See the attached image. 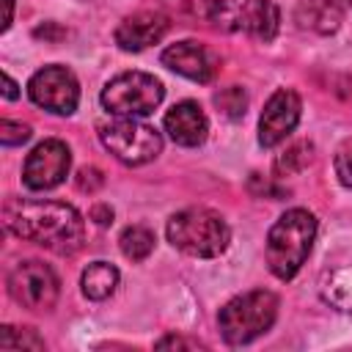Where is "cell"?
Listing matches in <instances>:
<instances>
[{
    "mask_svg": "<svg viewBox=\"0 0 352 352\" xmlns=\"http://www.w3.org/2000/svg\"><path fill=\"white\" fill-rule=\"evenodd\" d=\"M6 228L28 242H36L52 253H74L85 239L82 214L60 201H22L8 198L3 206Z\"/></svg>",
    "mask_w": 352,
    "mask_h": 352,
    "instance_id": "cell-1",
    "label": "cell"
},
{
    "mask_svg": "<svg viewBox=\"0 0 352 352\" xmlns=\"http://www.w3.org/2000/svg\"><path fill=\"white\" fill-rule=\"evenodd\" d=\"M316 236V217L308 209L283 212L267 234V267L275 278L289 280L305 264Z\"/></svg>",
    "mask_w": 352,
    "mask_h": 352,
    "instance_id": "cell-2",
    "label": "cell"
},
{
    "mask_svg": "<svg viewBox=\"0 0 352 352\" xmlns=\"http://www.w3.org/2000/svg\"><path fill=\"white\" fill-rule=\"evenodd\" d=\"M168 242L179 248L182 253L192 258H214L228 248L231 231L226 220L206 206H192L184 212H176L168 220Z\"/></svg>",
    "mask_w": 352,
    "mask_h": 352,
    "instance_id": "cell-3",
    "label": "cell"
},
{
    "mask_svg": "<svg viewBox=\"0 0 352 352\" xmlns=\"http://www.w3.org/2000/svg\"><path fill=\"white\" fill-rule=\"evenodd\" d=\"M278 316V297L267 289H256L228 300L220 308V333L228 344H248L267 333Z\"/></svg>",
    "mask_w": 352,
    "mask_h": 352,
    "instance_id": "cell-4",
    "label": "cell"
},
{
    "mask_svg": "<svg viewBox=\"0 0 352 352\" xmlns=\"http://www.w3.org/2000/svg\"><path fill=\"white\" fill-rule=\"evenodd\" d=\"M204 14L223 30H248L261 41L278 33V6L272 0H201Z\"/></svg>",
    "mask_w": 352,
    "mask_h": 352,
    "instance_id": "cell-5",
    "label": "cell"
},
{
    "mask_svg": "<svg viewBox=\"0 0 352 352\" xmlns=\"http://www.w3.org/2000/svg\"><path fill=\"white\" fill-rule=\"evenodd\" d=\"M99 138L124 165H146L162 151L160 132L143 121H135L132 116H118L107 124H99Z\"/></svg>",
    "mask_w": 352,
    "mask_h": 352,
    "instance_id": "cell-6",
    "label": "cell"
},
{
    "mask_svg": "<svg viewBox=\"0 0 352 352\" xmlns=\"http://www.w3.org/2000/svg\"><path fill=\"white\" fill-rule=\"evenodd\" d=\"M162 82L146 72H124L102 88V104L113 116H148L162 102Z\"/></svg>",
    "mask_w": 352,
    "mask_h": 352,
    "instance_id": "cell-7",
    "label": "cell"
},
{
    "mask_svg": "<svg viewBox=\"0 0 352 352\" xmlns=\"http://www.w3.org/2000/svg\"><path fill=\"white\" fill-rule=\"evenodd\" d=\"M8 292L30 311H50L58 300V278L44 261H19L8 275Z\"/></svg>",
    "mask_w": 352,
    "mask_h": 352,
    "instance_id": "cell-8",
    "label": "cell"
},
{
    "mask_svg": "<svg viewBox=\"0 0 352 352\" xmlns=\"http://www.w3.org/2000/svg\"><path fill=\"white\" fill-rule=\"evenodd\" d=\"M30 99L58 116H72L80 102V85L77 77L66 66H44L38 69L28 82Z\"/></svg>",
    "mask_w": 352,
    "mask_h": 352,
    "instance_id": "cell-9",
    "label": "cell"
},
{
    "mask_svg": "<svg viewBox=\"0 0 352 352\" xmlns=\"http://www.w3.org/2000/svg\"><path fill=\"white\" fill-rule=\"evenodd\" d=\"M69 165H72L69 146L55 138L44 140L28 154L25 168H22V182L30 190H52L66 179Z\"/></svg>",
    "mask_w": 352,
    "mask_h": 352,
    "instance_id": "cell-10",
    "label": "cell"
},
{
    "mask_svg": "<svg viewBox=\"0 0 352 352\" xmlns=\"http://www.w3.org/2000/svg\"><path fill=\"white\" fill-rule=\"evenodd\" d=\"M300 121V96L292 91V88H278L264 110H261V118H258V143L264 148H272L278 146L280 140L289 138V132L297 126Z\"/></svg>",
    "mask_w": 352,
    "mask_h": 352,
    "instance_id": "cell-11",
    "label": "cell"
},
{
    "mask_svg": "<svg viewBox=\"0 0 352 352\" xmlns=\"http://www.w3.org/2000/svg\"><path fill=\"white\" fill-rule=\"evenodd\" d=\"M162 63L168 69H173L176 74L195 80V82H209L217 72V60L214 55L198 44V41H176L162 52Z\"/></svg>",
    "mask_w": 352,
    "mask_h": 352,
    "instance_id": "cell-12",
    "label": "cell"
},
{
    "mask_svg": "<svg viewBox=\"0 0 352 352\" xmlns=\"http://www.w3.org/2000/svg\"><path fill=\"white\" fill-rule=\"evenodd\" d=\"M168 33V16L160 11H140L126 16L116 28V44L129 52H140L151 44H157Z\"/></svg>",
    "mask_w": 352,
    "mask_h": 352,
    "instance_id": "cell-13",
    "label": "cell"
},
{
    "mask_svg": "<svg viewBox=\"0 0 352 352\" xmlns=\"http://www.w3.org/2000/svg\"><path fill=\"white\" fill-rule=\"evenodd\" d=\"M165 132L179 146H201L209 132V121L195 102H179L165 116Z\"/></svg>",
    "mask_w": 352,
    "mask_h": 352,
    "instance_id": "cell-14",
    "label": "cell"
},
{
    "mask_svg": "<svg viewBox=\"0 0 352 352\" xmlns=\"http://www.w3.org/2000/svg\"><path fill=\"white\" fill-rule=\"evenodd\" d=\"M80 286H82V294L88 300H104L118 286V270L113 264H107V261H94V264H88L82 270Z\"/></svg>",
    "mask_w": 352,
    "mask_h": 352,
    "instance_id": "cell-15",
    "label": "cell"
},
{
    "mask_svg": "<svg viewBox=\"0 0 352 352\" xmlns=\"http://www.w3.org/2000/svg\"><path fill=\"white\" fill-rule=\"evenodd\" d=\"M322 297L338 311H352V264L338 267L324 275L322 280Z\"/></svg>",
    "mask_w": 352,
    "mask_h": 352,
    "instance_id": "cell-16",
    "label": "cell"
},
{
    "mask_svg": "<svg viewBox=\"0 0 352 352\" xmlns=\"http://www.w3.org/2000/svg\"><path fill=\"white\" fill-rule=\"evenodd\" d=\"M302 11H305V16H300L302 25H308L319 33H333L341 22V8L336 0H308L302 6Z\"/></svg>",
    "mask_w": 352,
    "mask_h": 352,
    "instance_id": "cell-17",
    "label": "cell"
},
{
    "mask_svg": "<svg viewBox=\"0 0 352 352\" xmlns=\"http://www.w3.org/2000/svg\"><path fill=\"white\" fill-rule=\"evenodd\" d=\"M311 162H314V143L297 140V143L286 146L283 154L275 157V173L278 176H294V173L305 170Z\"/></svg>",
    "mask_w": 352,
    "mask_h": 352,
    "instance_id": "cell-18",
    "label": "cell"
},
{
    "mask_svg": "<svg viewBox=\"0 0 352 352\" xmlns=\"http://www.w3.org/2000/svg\"><path fill=\"white\" fill-rule=\"evenodd\" d=\"M118 245H121V253H124L129 261H143V258H148L151 250H154V234H151L146 226H129V228L121 231Z\"/></svg>",
    "mask_w": 352,
    "mask_h": 352,
    "instance_id": "cell-19",
    "label": "cell"
},
{
    "mask_svg": "<svg viewBox=\"0 0 352 352\" xmlns=\"http://www.w3.org/2000/svg\"><path fill=\"white\" fill-rule=\"evenodd\" d=\"M0 349H44V341L36 336L33 327H11L0 330Z\"/></svg>",
    "mask_w": 352,
    "mask_h": 352,
    "instance_id": "cell-20",
    "label": "cell"
},
{
    "mask_svg": "<svg viewBox=\"0 0 352 352\" xmlns=\"http://www.w3.org/2000/svg\"><path fill=\"white\" fill-rule=\"evenodd\" d=\"M214 102H217V107H220L226 116H231V118L245 116V107H248V96H245V91L236 88V85L220 91V94L214 96Z\"/></svg>",
    "mask_w": 352,
    "mask_h": 352,
    "instance_id": "cell-21",
    "label": "cell"
},
{
    "mask_svg": "<svg viewBox=\"0 0 352 352\" xmlns=\"http://www.w3.org/2000/svg\"><path fill=\"white\" fill-rule=\"evenodd\" d=\"M28 138H30V126L28 124L11 121V118L0 121V143L3 146H22Z\"/></svg>",
    "mask_w": 352,
    "mask_h": 352,
    "instance_id": "cell-22",
    "label": "cell"
},
{
    "mask_svg": "<svg viewBox=\"0 0 352 352\" xmlns=\"http://www.w3.org/2000/svg\"><path fill=\"white\" fill-rule=\"evenodd\" d=\"M336 176L344 187H352V143L336 154Z\"/></svg>",
    "mask_w": 352,
    "mask_h": 352,
    "instance_id": "cell-23",
    "label": "cell"
},
{
    "mask_svg": "<svg viewBox=\"0 0 352 352\" xmlns=\"http://www.w3.org/2000/svg\"><path fill=\"white\" fill-rule=\"evenodd\" d=\"M102 184H104V176H102L99 168H80V173H77V187H80L82 192H96Z\"/></svg>",
    "mask_w": 352,
    "mask_h": 352,
    "instance_id": "cell-24",
    "label": "cell"
},
{
    "mask_svg": "<svg viewBox=\"0 0 352 352\" xmlns=\"http://www.w3.org/2000/svg\"><path fill=\"white\" fill-rule=\"evenodd\" d=\"M157 346L160 349H198L204 344H198L192 338H182V336H165L162 341H157Z\"/></svg>",
    "mask_w": 352,
    "mask_h": 352,
    "instance_id": "cell-25",
    "label": "cell"
},
{
    "mask_svg": "<svg viewBox=\"0 0 352 352\" xmlns=\"http://www.w3.org/2000/svg\"><path fill=\"white\" fill-rule=\"evenodd\" d=\"M91 220H96L99 226H107V223L113 220V209H110L107 204H99V206L91 209Z\"/></svg>",
    "mask_w": 352,
    "mask_h": 352,
    "instance_id": "cell-26",
    "label": "cell"
},
{
    "mask_svg": "<svg viewBox=\"0 0 352 352\" xmlns=\"http://www.w3.org/2000/svg\"><path fill=\"white\" fill-rule=\"evenodd\" d=\"M3 96H6V99H16V96H19L16 82H14L8 74H3Z\"/></svg>",
    "mask_w": 352,
    "mask_h": 352,
    "instance_id": "cell-27",
    "label": "cell"
},
{
    "mask_svg": "<svg viewBox=\"0 0 352 352\" xmlns=\"http://www.w3.org/2000/svg\"><path fill=\"white\" fill-rule=\"evenodd\" d=\"M3 6H6V16H3V30H8V25H11V19H14V0H3Z\"/></svg>",
    "mask_w": 352,
    "mask_h": 352,
    "instance_id": "cell-28",
    "label": "cell"
},
{
    "mask_svg": "<svg viewBox=\"0 0 352 352\" xmlns=\"http://www.w3.org/2000/svg\"><path fill=\"white\" fill-rule=\"evenodd\" d=\"M346 3H349V6H352V0H346Z\"/></svg>",
    "mask_w": 352,
    "mask_h": 352,
    "instance_id": "cell-29",
    "label": "cell"
}]
</instances>
